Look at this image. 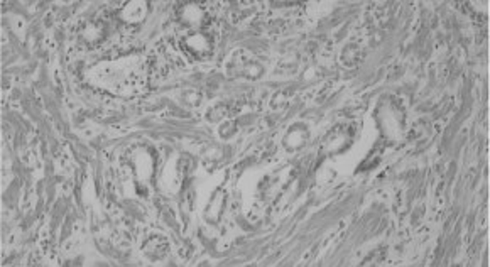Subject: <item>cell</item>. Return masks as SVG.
Returning a JSON list of instances; mask_svg holds the SVG:
<instances>
[{
    "mask_svg": "<svg viewBox=\"0 0 490 267\" xmlns=\"http://www.w3.org/2000/svg\"><path fill=\"white\" fill-rule=\"evenodd\" d=\"M364 48H360L359 44H348L342 49L340 54V61L347 66V68H355L359 66L364 60Z\"/></svg>",
    "mask_w": 490,
    "mask_h": 267,
    "instance_id": "10",
    "label": "cell"
},
{
    "mask_svg": "<svg viewBox=\"0 0 490 267\" xmlns=\"http://www.w3.org/2000/svg\"><path fill=\"white\" fill-rule=\"evenodd\" d=\"M181 51L194 61H205L213 54L215 41L208 32L191 31L185 34L180 41Z\"/></svg>",
    "mask_w": 490,
    "mask_h": 267,
    "instance_id": "2",
    "label": "cell"
},
{
    "mask_svg": "<svg viewBox=\"0 0 490 267\" xmlns=\"http://www.w3.org/2000/svg\"><path fill=\"white\" fill-rule=\"evenodd\" d=\"M107 34H109L107 26L103 24V20L97 18H85L77 26L78 43L88 49L98 48L107 39Z\"/></svg>",
    "mask_w": 490,
    "mask_h": 267,
    "instance_id": "4",
    "label": "cell"
},
{
    "mask_svg": "<svg viewBox=\"0 0 490 267\" xmlns=\"http://www.w3.org/2000/svg\"><path fill=\"white\" fill-rule=\"evenodd\" d=\"M225 73L228 78H234V80L254 82L264 77L265 68L263 63L256 60L249 51L237 49L228 56L225 63Z\"/></svg>",
    "mask_w": 490,
    "mask_h": 267,
    "instance_id": "1",
    "label": "cell"
},
{
    "mask_svg": "<svg viewBox=\"0 0 490 267\" xmlns=\"http://www.w3.org/2000/svg\"><path fill=\"white\" fill-rule=\"evenodd\" d=\"M178 24L188 31H203L208 24V11L205 6L197 2H181L174 11Z\"/></svg>",
    "mask_w": 490,
    "mask_h": 267,
    "instance_id": "3",
    "label": "cell"
},
{
    "mask_svg": "<svg viewBox=\"0 0 490 267\" xmlns=\"http://www.w3.org/2000/svg\"><path fill=\"white\" fill-rule=\"evenodd\" d=\"M169 250H171L169 240L166 239L164 235H159V233H152V235H149L143 244L144 257L152 262L163 261V259L169 256Z\"/></svg>",
    "mask_w": 490,
    "mask_h": 267,
    "instance_id": "7",
    "label": "cell"
},
{
    "mask_svg": "<svg viewBox=\"0 0 490 267\" xmlns=\"http://www.w3.org/2000/svg\"><path fill=\"white\" fill-rule=\"evenodd\" d=\"M235 7H239L240 11H232V19H234V22H240V20H244L245 18H249V15L252 14V7H254V4L247 2V4H235Z\"/></svg>",
    "mask_w": 490,
    "mask_h": 267,
    "instance_id": "12",
    "label": "cell"
},
{
    "mask_svg": "<svg viewBox=\"0 0 490 267\" xmlns=\"http://www.w3.org/2000/svg\"><path fill=\"white\" fill-rule=\"evenodd\" d=\"M180 100L185 105H188V107H198L201 103V93L198 90H193V89H190V90H183L181 93H180Z\"/></svg>",
    "mask_w": 490,
    "mask_h": 267,
    "instance_id": "11",
    "label": "cell"
},
{
    "mask_svg": "<svg viewBox=\"0 0 490 267\" xmlns=\"http://www.w3.org/2000/svg\"><path fill=\"white\" fill-rule=\"evenodd\" d=\"M310 141V129L305 122H296L293 124L286 132L284 139H282V145H284L286 151L296 152L300 149L305 148Z\"/></svg>",
    "mask_w": 490,
    "mask_h": 267,
    "instance_id": "8",
    "label": "cell"
},
{
    "mask_svg": "<svg viewBox=\"0 0 490 267\" xmlns=\"http://www.w3.org/2000/svg\"><path fill=\"white\" fill-rule=\"evenodd\" d=\"M149 15V4L145 0H134L124 4L117 11V18L126 26H139Z\"/></svg>",
    "mask_w": 490,
    "mask_h": 267,
    "instance_id": "6",
    "label": "cell"
},
{
    "mask_svg": "<svg viewBox=\"0 0 490 267\" xmlns=\"http://www.w3.org/2000/svg\"><path fill=\"white\" fill-rule=\"evenodd\" d=\"M237 127L234 120H225V122H222V127H220V136H222V139H228V137H232L235 134Z\"/></svg>",
    "mask_w": 490,
    "mask_h": 267,
    "instance_id": "13",
    "label": "cell"
},
{
    "mask_svg": "<svg viewBox=\"0 0 490 267\" xmlns=\"http://www.w3.org/2000/svg\"><path fill=\"white\" fill-rule=\"evenodd\" d=\"M352 141H354V132H352V129L348 127V125H340V127L333 129V131L325 137L322 149L323 152L331 156V154L345 151L348 145L352 144Z\"/></svg>",
    "mask_w": 490,
    "mask_h": 267,
    "instance_id": "5",
    "label": "cell"
},
{
    "mask_svg": "<svg viewBox=\"0 0 490 267\" xmlns=\"http://www.w3.org/2000/svg\"><path fill=\"white\" fill-rule=\"evenodd\" d=\"M234 114V103L232 102H218L215 105H211L206 112V119L210 122L218 124V122H225Z\"/></svg>",
    "mask_w": 490,
    "mask_h": 267,
    "instance_id": "9",
    "label": "cell"
}]
</instances>
